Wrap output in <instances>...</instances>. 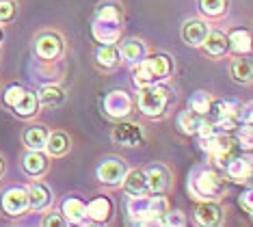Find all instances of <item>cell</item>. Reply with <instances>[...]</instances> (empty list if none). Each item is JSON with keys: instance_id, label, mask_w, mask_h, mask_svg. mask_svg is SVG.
<instances>
[{"instance_id": "ffe728a7", "label": "cell", "mask_w": 253, "mask_h": 227, "mask_svg": "<svg viewBox=\"0 0 253 227\" xmlns=\"http://www.w3.org/2000/svg\"><path fill=\"white\" fill-rule=\"evenodd\" d=\"M238 113H240V102L236 100H212V106H210V113L212 119L218 121V119H238Z\"/></svg>"}, {"instance_id": "8d00e7d4", "label": "cell", "mask_w": 253, "mask_h": 227, "mask_svg": "<svg viewBox=\"0 0 253 227\" xmlns=\"http://www.w3.org/2000/svg\"><path fill=\"white\" fill-rule=\"evenodd\" d=\"M163 225L182 227V225H186V217H184V212H180V210H169L165 214V219H163Z\"/></svg>"}, {"instance_id": "b9f144b4", "label": "cell", "mask_w": 253, "mask_h": 227, "mask_svg": "<svg viewBox=\"0 0 253 227\" xmlns=\"http://www.w3.org/2000/svg\"><path fill=\"white\" fill-rule=\"evenodd\" d=\"M2 171H4V162H2V158H0V176H2Z\"/></svg>"}, {"instance_id": "74e56055", "label": "cell", "mask_w": 253, "mask_h": 227, "mask_svg": "<svg viewBox=\"0 0 253 227\" xmlns=\"http://www.w3.org/2000/svg\"><path fill=\"white\" fill-rule=\"evenodd\" d=\"M15 15V4L11 0H0V22H9Z\"/></svg>"}, {"instance_id": "f1b7e54d", "label": "cell", "mask_w": 253, "mask_h": 227, "mask_svg": "<svg viewBox=\"0 0 253 227\" xmlns=\"http://www.w3.org/2000/svg\"><path fill=\"white\" fill-rule=\"evenodd\" d=\"M48 143V130L43 126H33L24 132V145L28 149H43Z\"/></svg>"}, {"instance_id": "52a82bcc", "label": "cell", "mask_w": 253, "mask_h": 227, "mask_svg": "<svg viewBox=\"0 0 253 227\" xmlns=\"http://www.w3.org/2000/svg\"><path fill=\"white\" fill-rule=\"evenodd\" d=\"M31 206L28 203V190L22 188V186H11L2 193V199H0V208L9 214V217H20L26 208Z\"/></svg>"}, {"instance_id": "9c48e42d", "label": "cell", "mask_w": 253, "mask_h": 227, "mask_svg": "<svg viewBox=\"0 0 253 227\" xmlns=\"http://www.w3.org/2000/svg\"><path fill=\"white\" fill-rule=\"evenodd\" d=\"M145 176H147V186H149V193L160 195L165 190L171 188V171L160 162H154L145 169Z\"/></svg>"}, {"instance_id": "836d02e7", "label": "cell", "mask_w": 253, "mask_h": 227, "mask_svg": "<svg viewBox=\"0 0 253 227\" xmlns=\"http://www.w3.org/2000/svg\"><path fill=\"white\" fill-rule=\"evenodd\" d=\"M199 11L208 17H221L227 11V0H199Z\"/></svg>"}, {"instance_id": "44dd1931", "label": "cell", "mask_w": 253, "mask_h": 227, "mask_svg": "<svg viewBox=\"0 0 253 227\" xmlns=\"http://www.w3.org/2000/svg\"><path fill=\"white\" fill-rule=\"evenodd\" d=\"M63 217H65L70 223H83L87 219V203L78 197H67L63 201V208H61Z\"/></svg>"}, {"instance_id": "30bf717a", "label": "cell", "mask_w": 253, "mask_h": 227, "mask_svg": "<svg viewBox=\"0 0 253 227\" xmlns=\"http://www.w3.org/2000/svg\"><path fill=\"white\" fill-rule=\"evenodd\" d=\"M225 173L236 184L249 182L253 176V158L251 156H232V160H229L225 167Z\"/></svg>"}, {"instance_id": "2e32d148", "label": "cell", "mask_w": 253, "mask_h": 227, "mask_svg": "<svg viewBox=\"0 0 253 227\" xmlns=\"http://www.w3.org/2000/svg\"><path fill=\"white\" fill-rule=\"evenodd\" d=\"M208 33H210L208 24H206L204 20H188V22H184V26H182L184 42L188 45H193V48H199V45L206 42Z\"/></svg>"}, {"instance_id": "8fae6325", "label": "cell", "mask_w": 253, "mask_h": 227, "mask_svg": "<svg viewBox=\"0 0 253 227\" xmlns=\"http://www.w3.org/2000/svg\"><path fill=\"white\" fill-rule=\"evenodd\" d=\"M223 221V208L218 206L214 199L199 201V206L195 208V223L204 227H214Z\"/></svg>"}, {"instance_id": "4dcf8cb0", "label": "cell", "mask_w": 253, "mask_h": 227, "mask_svg": "<svg viewBox=\"0 0 253 227\" xmlns=\"http://www.w3.org/2000/svg\"><path fill=\"white\" fill-rule=\"evenodd\" d=\"M37 106H39V97L35 95V93H31V91H24V95L18 100V104L13 106V110H15L18 117H33V115L37 113Z\"/></svg>"}, {"instance_id": "5bb4252c", "label": "cell", "mask_w": 253, "mask_h": 227, "mask_svg": "<svg viewBox=\"0 0 253 227\" xmlns=\"http://www.w3.org/2000/svg\"><path fill=\"white\" fill-rule=\"evenodd\" d=\"M113 138L124 147H136L143 143V128L139 124H122L115 128Z\"/></svg>"}, {"instance_id": "9a60e30c", "label": "cell", "mask_w": 253, "mask_h": 227, "mask_svg": "<svg viewBox=\"0 0 253 227\" xmlns=\"http://www.w3.org/2000/svg\"><path fill=\"white\" fill-rule=\"evenodd\" d=\"M119 54H122V61H126L130 67H134L147 56V45L141 39H126L119 45Z\"/></svg>"}, {"instance_id": "277c9868", "label": "cell", "mask_w": 253, "mask_h": 227, "mask_svg": "<svg viewBox=\"0 0 253 227\" xmlns=\"http://www.w3.org/2000/svg\"><path fill=\"white\" fill-rule=\"evenodd\" d=\"M167 97H169V89L165 85H147L139 89V95H136V106L145 117L156 119L165 113L167 108Z\"/></svg>"}, {"instance_id": "8992f818", "label": "cell", "mask_w": 253, "mask_h": 227, "mask_svg": "<svg viewBox=\"0 0 253 227\" xmlns=\"http://www.w3.org/2000/svg\"><path fill=\"white\" fill-rule=\"evenodd\" d=\"M126 173H128V167L122 158H106L97 167V180L106 186H122Z\"/></svg>"}, {"instance_id": "6da1fadb", "label": "cell", "mask_w": 253, "mask_h": 227, "mask_svg": "<svg viewBox=\"0 0 253 227\" xmlns=\"http://www.w3.org/2000/svg\"><path fill=\"white\" fill-rule=\"evenodd\" d=\"M186 190L195 201H208V199H218L225 193V180L221 173L212 167H195L188 176Z\"/></svg>"}, {"instance_id": "f546056e", "label": "cell", "mask_w": 253, "mask_h": 227, "mask_svg": "<svg viewBox=\"0 0 253 227\" xmlns=\"http://www.w3.org/2000/svg\"><path fill=\"white\" fill-rule=\"evenodd\" d=\"M39 104L43 106H61L65 102V91L56 85H45L42 91H39Z\"/></svg>"}, {"instance_id": "f35d334b", "label": "cell", "mask_w": 253, "mask_h": 227, "mask_svg": "<svg viewBox=\"0 0 253 227\" xmlns=\"http://www.w3.org/2000/svg\"><path fill=\"white\" fill-rule=\"evenodd\" d=\"M238 119H240V121H247V124H253V102L245 104V106H240Z\"/></svg>"}, {"instance_id": "e0dca14e", "label": "cell", "mask_w": 253, "mask_h": 227, "mask_svg": "<svg viewBox=\"0 0 253 227\" xmlns=\"http://www.w3.org/2000/svg\"><path fill=\"white\" fill-rule=\"evenodd\" d=\"M227 42H229V50L238 56H247L249 52H253V35L247 28H234L227 35Z\"/></svg>"}, {"instance_id": "484cf974", "label": "cell", "mask_w": 253, "mask_h": 227, "mask_svg": "<svg viewBox=\"0 0 253 227\" xmlns=\"http://www.w3.org/2000/svg\"><path fill=\"white\" fill-rule=\"evenodd\" d=\"M22 165H24V171L28 176H42L45 169H48V160H45V156L42 154V149H31L24 156Z\"/></svg>"}, {"instance_id": "e575fe53", "label": "cell", "mask_w": 253, "mask_h": 227, "mask_svg": "<svg viewBox=\"0 0 253 227\" xmlns=\"http://www.w3.org/2000/svg\"><path fill=\"white\" fill-rule=\"evenodd\" d=\"M236 143L243 149H253V124H245L236 130Z\"/></svg>"}, {"instance_id": "d6986e66", "label": "cell", "mask_w": 253, "mask_h": 227, "mask_svg": "<svg viewBox=\"0 0 253 227\" xmlns=\"http://www.w3.org/2000/svg\"><path fill=\"white\" fill-rule=\"evenodd\" d=\"M124 190L128 195H147L149 193V186H147V176H145V169H132V171L126 173L124 178Z\"/></svg>"}, {"instance_id": "60d3db41", "label": "cell", "mask_w": 253, "mask_h": 227, "mask_svg": "<svg viewBox=\"0 0 253 227\" xmlns=\"http://www.w3.org/2000/svg\"><path fill=\"white\" fill-rule=\"evenodd\" d=\"M67 223V219L63 217V214H50V217H45V221H43V225H56V227H63Z\"/></svg>"}, {"instance_id": "d590c367", "label": "cell", "mask_w": 253, "mask_h": 227, "mask_svg": "<svg viewBox=\"0 0 253 227\" xmlns=\"http://www.w3.org/2000/svg\"><path fill=\"white\" fill-rule=\"evenodd\" d=\"M24 87H20V85H11V87H7V91H4V104L7 106H11L13 108L15 104H18V100L22 95H24Z\"/></svg>"}, {"instance_id": "ba28073f", "label": "cell", "mask_w": 253, "mask_h": 227, "mask_svg": "<svg viewBox=\"0 0 253 227\" xmlns=\"http://www.w3.org/2000/svg\"><path fill=\"white\" fill-rule=\"evenodd\" d=\"M104 110H106L108 117H113V119H124V117H128L130 110H132V100H130V95H128L126 91H122V89L111 91V93H108V95L104 97Z\"/></svg>"}, {"instance_id": "7402d4cb", "label": "cell", "mask_w": 253, "mask_h": 227, "mask_svg": "<svg viewBox=\"0 0 253 227\" xmlns=\"http://www.w3.org/2000/svg\"><path fill=\"white\" fill-rule=\"evenodd\" d=\"M201 45H204V50L208 52L210 56H223V54H227V50H229L227 35L221 33V31H210L208 37H206V42Z\"/></svg>"}, {"instance_id": "5b68a950", "label": "cell", "mask_w": 253, "mask_h": 227, "mask_svg": "<svg viewBox=\"0 0 253 227\" xmlns=\"http://www.w3.org/2000/svg\"><path fill=\"white\" fill-rule=\"evenodd\" d=\"M199 145L210 156L212 165L218 169H225L236 151V141L229 135H223V132H214L208 138H199Z\"/></svg>"}, {"instance_id": "ab89813d", "label": "cell", "mask_w": 253, "mask_h": 227, "mask_svg": "<svg viewBox=\"0 0 253 227\" xmlns=\"http://www.w3.org/2000/svg\"><path fill=\"white\" fill-rule=\"evenodd\" d=\"M240 206H243L247 212H251V214H253V188L245 190V193L240 195Z\"/></svg>"}, {"instance_id": "d4e9b609", "label": "cell", "mask_w": 253, "mask_h": 227, "mask_svg": "<svg viewBox=\"0 0 253 227\" xmlns=\"http://www.w3.org/2000/svg\"><path fill=\"white\" fill-rule=\"evenodd\" d=\"M28 203L33 210H45L52 203V193L45 184H33L28 190Z\"/></svg>"}, {"instance_id": "3957f363", "label": "cell", "mask_w": 253, "mask_h": 227, "mask_svg": "<svg viewBox=\"0 0 253 227\" xmlns=\"http://www.w3.org/2000/svg\"><path fill=\"white\" fill-rule=\"evenodd\" d=\"M173 72V61H171L169 54H152L145 56L139 65H134V87L141 89V87L147 85H158L167 80Z\"/></svg>"}, {"instance_id": "ac0fdd59", "label": "cell", "mask_w": 253, "mask_h": 227, "mask_svg": "<svg viewBox=\"0 0 253 227\" xmlns=\"http://www.w3.org/2000/svg\"><path fill=\"white\" fill-rule=\"evenodd\" d=\"M113 214V203L108 197L100 195L95 199H91L87 203V219L93 221V223H106Z\"/></svg>"}, {"instance_id": "4316f807", "label": "cell", "mask_w": 253, "mask_h": 227, "mask_svg": "<svg viewBox=\"0 0 253 227\" xmlns=\"http://www.w3.org/2000/svg\"><path fill=\"white\" fill-rule=\"evenodd\" d=\"M169 212V201L167 197L160 195H154L149 199V217H147V225H163V219L165 214Z\"/></svg>"}, {"instance_id": "7a4b0ae2", "label": "cell", "mask_w": 253, "mask_h": 227, "mask_svg": "<svg viewBox=\"0 0 253 227\" xmlns=\"http://www.w3.org/2000/svg\"><path fill=\"white\" fill-rule=\"evenodd\" d=\"M95 42L113 45L122 37V9L117 2H102L95 9V20L91 24Z\"/></svg>"}, {"instance_id": "7c38bea8", "label": "cell", "mask_w": 253, "mask_h": 227, "mask_svg": "<svg viewBox=\"0 0 253 227\" xmlns=\"http://www.w3.org/2000/svg\"><path fill=\"white\" fill-rule=\"evenodd\" d=\"M149 199L147 195H130L126 201V214L132 223L136 225H147V217H149Z\"/></svg>"}, {"instance_id": "d6a6232c", "label": "cell", "mask_w": 253, "mask_h": 227, "mask_svg": "<svg viewBox=\"0 0 253 227\" xmlns=\"http://www.w3.org/2000/svg\"><path fill=\"white\" fill-rule=\"evenodd\" d=\"M210 106H212V97L206 91H195L193 95L188 97V108L195 110V113L201 115V117L210 113Z\"/></svg>"}, {"instance_id": "83f0119b", "label": "cell", "mask_w": 253, "mask_h": 227, "mask_svg": "<svg viewBox=\"0 0 253 227\" xmlns=\"http://www.w3.org/2000/svg\"><path fill=\"white\" fill-rule=\"evenodd\" d=\"M201 115H197L195 110H182L180 115H177V128H180V132L184 135H197L199 126H201Z\"/></svg>"}, {"instance_id": "7bdbcfd3", "label": "cell", "mask_w": 253, "mask_h": 227, "mask_svg": "<svg viewBox=\"0 0 253 227\" xmlns=\"http://www.w3.org/2000/svg\"><path fill=\"white\" fill-rule=\"evenodd\" d=\"M0 39H2V31H0Z\"/></svg>"}, {"instance_id": "1f68e13d", "label": "cell", "mask_w": 253, "mask_h": 227, "mask_svg": "<svg viewBox=\"0 0 253 227\" xmlns=\"http://www.w3.org/2000/svg\"><path fill=\"white\" fill-rule=\"evenodd\" d=\"M45 149H48L52 156L67 154V149H70V136H67L65 132H52V135H48Z\"/></svg>"}, {"instance_id": "4fadbf2b", "label": "cell", "mask_w": 253, "mask_h": 227, "mask_svg": "<svg viewBox=\"0 0 253 227\" xmlns=\"http://www.w3.org/2000/svg\"><path fill=\"white\" fill-rule=\"evenodd\" d=\"M61 50H63V42L59 35H54V33H45L42 37H37V42H35V52L39 59H43V61L56 59L61 54Z\"/></svg>"}, {"instance_id": "603a6c76", "label": "cell", "mask_w": 253, "mask_h": 227, "mask_svg": "<svg viewBox=\"0 0 253 227\" xmlns=\"http://www.w3.org/2000/svg\"><path fill=\"white\" fill-rule=\"evenodd\" d=\"M229 74L236 83L240 85H249L253 83V59H234L229 65Z\"/></svg>"}, {"instance_id": "cb8c5ba5", "label": "cell", "mask_w": 253, "mask_h": 227, "mask_svg": "<svg viewBox=\"0 0 253 227\" xmlns=\"http://www.w3.org/2000/svg\"><path fill=\"white\" fill-rule=\"evenodd\" d=\"M119 61H122V54H119V48H115V44L113 45L102 44L95 50V63L102 69H115L119 65Z\"/></svg>"}]
</instances>
